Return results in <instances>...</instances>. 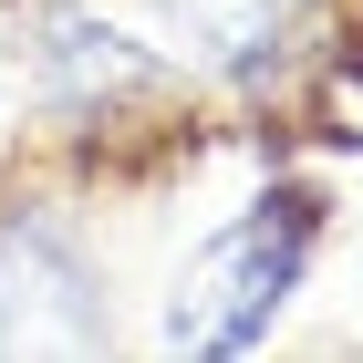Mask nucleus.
Segmentation results:
<instances>
[{"label": "nucleus", "mask_w": 363, "mask_h": 363, "mask_svg": "<svg viewBox=\"0 0 363 363\" xmlns=\"http://www.w3.org/2000/svg\"><path fill=\"white\" fill-rule=\"evenodd\" d=\"M322 228H333V197L311 187V177H280V187H259L228 228H208V239L177 259L156 342H167L177 363H239V353H259V342L280 333L291 291L311 280Z\"/></svg>", "instance_id": "obj_1"}, {"label": "nucleus", "mask_w": 363, "mask_h": 363, "mask_svg": "<svg viewBox=\"0 0 363 363\" xmlns=\"http://www.w3.org/2000/svg\"><path fill=\"white\" fill-rule=\"evenodd\" d=\"M21 73L42 94V114L62 125H125V114L167 104L187 73L167 62L156 31H135L104 0H31L21 11Z\"/></svg>", "instance_id": "obj_3"}, {"label": "nucleus", "mask_w": 363, "mask_h": 363, "mask_svg": "<svg viewBox=\"0 0 363 363\" xmlns=\"http://www.w3.org/2000/svg\"><path fill=\"white\" fill-rule=\"evenodd\" d=\"M114 301H104V259H94L84 218L62 197H0V353H104Z\"/></svg>", "instance_id": "obj_2"}, {"label": "nucleus", "mask_w": 363, "mask_h": 363, "mask_svg": "<svg viewBox=\"0 0 363 363\" xmlns=\"http://www.w3.org/2000/svg\"><path fill=\"white\" fill-rule=\"evenodd\" d=\"M177 73L218 94H280L311 52V0H135Z\"/></svg>", "instance_id": "obj_4"}]
</instances>
